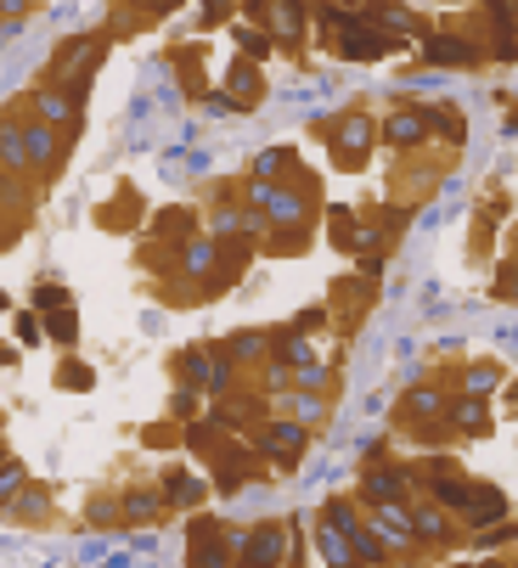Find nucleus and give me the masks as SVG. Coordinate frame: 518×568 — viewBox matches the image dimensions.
I'll return each mask as SVG.
<instances>
[{"mask_svg":"<svg viewBox=\"0 0 518 568\" xmlns=\"http://www.w3.org/2000/svg\"><path fill=\"white\" fill-rule=\"evenodd\" d=\"M214 264H220V243H214V237H186V248H181V264H175V271H181L186 282L209 287Z\"/></svg>","mask_w":518,"mask_h":568,"instance_id":"ddd939ff","label":"nucleus"},{"mask_svg":"<svg viewBox=\"0 0 518 568\" xmlns=\"http://www.w3.org/2000/svg\"><path fill=\"white\" fill-rule=\"evenodd\" d=\"M248 445L266 456V461H276V467H299L305 450H310V428L305 422H266Z\"/></svg>","mask_w":518,"mask_h":568,"instance_id":"7ed1b4c3","label":"nucleus"},{"mask_svg":"<svg viewBox=\"0 0 518 568\" xmlns=\"http://www.w3.org/2000/svg\"><path fill=\"white\" fill-rule=\"evenodd\" d=\"M62 305H74V293H69V287H57V282L35 287V310H40V316H46V310H62Z\"/></svg>","mask_w":518,"mask_h":568,"instance_id":"cd10ccee","label":"nucleus"},{"mask_svg":"<svg viewBox=\"0 0 518 568\" xmlns=\"http://www.w3.org/2000/svg\"><path fill=\"white\" fill-rule=\"evenodd\" d=\"M28 7H35V0H0V17H7V23H17Z\"/></svg>","mask_w":518,"mask_h":568,"instance_id":"72a5a7b5","label":"nucleus"},{"mask_svg":"<svg viewBox=\"0 0 518 568\" xmlns=\"http://www.w3.org/2000/svg\"><path fill=\"white\" fill-rule=\"evenodd\" d=\"M406 467H395V461H378V467H367V501H406Z\"/></svg>","mask_w":518,"mask_h":568,"instance_id":"f3484780","label":"nucleus"},{"mask_svg":"<svg viewBox=\"0 0 518 568\" xmlns=\"http://www.w3.org/2000/svg\"><path fill=\"white\" fill-rule=\"evenodd\" d=\"M451 7H457V0H451Z\"/></svg>","mask_w":518,"mask_h":568,"instance_id":"e433bc0d","label":"nucleus"},{"mask_svg":"<svg viewBox=\"0 0 518 568\" xmlns=\"http://www.w3.org/2000/svg\"><path fill=\"white\" fill-rule=\"evenodd\" d=\"M0 316H7V293H0Z\"/></svg>","mask_w":518,"mask_h":568,"instance_id":"c9c22d12","label":"nucleus"},{"mask_svg":"<svg viewBox=\"0 0 518 568\" xmlns=\"http://www.w3.org/2000/svg\"><path fill=\"white\" fill-rule=\"evenodd\" d=\"M237 7V0H203V28L209 23H225V12H232Z\"/></svg>","mask_w":518,"mask_h":568,"instance_id":"7c9ffc66","label":"nucleus"},{"mask_svg":"<svg viewBox=\"0 0 518 568\" xmlns=\"http://www.w3.org/2000/svg\"><path fill=\"white\" fill-rule=\"evenodd\" d=\"M451 422H457V433H468V440H479V433H491V411H484V394H457L451 399Z\"/></svg>","mask_w":518,"mask_h":568,"instance_id":"2eb2a0df","label":"nucleus"},{"mask_svg":"<svg viewBox=\"0 0 518 568\" xmlns=\"http://www.w3.org/2000/svg\"><path fill=\"white\" fill-rule=\"evenodd\" d=\"M119 513H124V518H136V523H147V518L164 513V495H158V490H130V495L119 501Z\"/></svg>","mask_w":518,"mask_h":568,"instance_id":"4be33fe9","label":"nucleus"},{"mask_svg":"<svg viewBox=\"0 0 518 568\" xmlns=\"http://www.w3.org/2000/svg\"><path fill=\"white\" fill-rule=\"evenodd\" d=\"M434 136V119H429V108H395L383 119V141L388 147H400V152H411V147H423Z\"/></svg>","mask_w":518,"mask_h":568,"instance_id":"0eeeda50","label":"nucleus"},{"mask_svg":"<svg viewBox=\"0 0 518 568\" xmlns=\"http://www.w3.org/2000/svg\"><path fill=\"white\" fill-rule=\"evenodd\" d=\"M158 495H164V507H198L203 501V484L192 473H170L164 484H158Z\"/></svg>","mask_w":518,"mask_h":568,"instance_id":"6ab92c4d","label":"nucleus"},{"mask_svg":"<svg viewBox=\"0 0 518 568\" xmlns=\"http://www.w3.org/2000/svg\"><path fill=\"white\" fill-rule=\"evenodd\" d=\"M232 557H243V563H282V557H287V529H282V523L254 529L248 541L232 546Z\"/></svg>","mask_w":518,"mask_h":568,"instance_id":"f8f14e48","label":"nucleus"},{"mask_svg":"<svg viewBox=\"0 0 518 568\" xmlns=\"http://www.w3.org/2000/svg\"><path fill=\"white\" fill-rule=\"evenodd\" d=\"M287 170H305L299 147H266L254 158V181H287Z\"/></svg>","mask_w":518,"mask_h":568,"instance_id":"a211bd4d","label":"nucleus"},{"mask_svg":"<svg viewBox=\"0 0 518 568\" xmlns=\"http://www.w3.org/2000/svg\"><path fill=\"white\" fill-rule=\"evenodd\" d=\"M57 383H62V388H90L96 378H90V366H74V360H69V366L57 372Z\"/></svg>","mask_w":518,"mask_h":568,"instance_id":"c756f323","label":"nucleus"},{"mask_svg":"<svg viewBox=\"0 0 518 568\" xmlns=\"http://www.w3.org/2000/svg\"><path fill=\"white\" fill-rule=\"evenodd\" d=\"M192 411H198V388L186 383V388L175 394V417H192Z\"/></svg>","mask_w":518,"mask_h":568,"instance_id":"473e14b6","label":"nucleus"},{"mask_svg":"<svg viewBox=\"0 0 518 568\" xmlns=\"http://www.w3.org/2000/svg\"><path fill=\"white\" fill-rule=\"evenodd\" d=\"M372 534L388 546V552H411L417 546V529H411V513L400 501H378V518H372Z\"/></svg>","mask_w":518,"mask_h":568,"instance_id":"1a4fd4ad","label":"nucleus"},{"mask_svg":"<svg viewBox=\"0 0 518 568\" xmlns=\"http://www.w3.org/2000/svg\"><path fill=\"white\" fill-rule=\"evenodd\" d=\"M147 445H152V450H170V445H175V428H170V422H164V428H147Z\"/></svg>","mask_w":518,"mask_h":568,"instance_id":"2f4dec72","label":"nucleus"},{"mask_svg":"<svg viewBox=\"0 0 518 568\" xmlns=\"http://www.w3.org/2000/svg\"><path fill=\"white\" fill-rule=\"evenodd\" d=\"M333 7H344V12H361V0H333Z\"/></svg>","mask_w":518,"mask_h":568,"instance_id":"f704fd0d","label":"nucleus"},{"mask_svg":"<svg viewBox=\"0 0 518 568\" xmlns=\"http://www.w3.org/2000/svg\"><path fill=\"white\" fill-rule=\"evenodd\" d=\"M372 141H378V124L367 113H344L328 124V152L338 170H361V163L372 158Z\"/></svg>","mask_w":518,"mask_h":568,"instance_id":"f03ea898","label":"nucleus"},{"mask_svg":"<svg viewBox=\"0 0 518 568\" xmlns=\"http://www.w3.org/2000/svg\"><path fill=\"white\" fill-rule=\"evenodd\" d=\"M0 170H7V175L28 170V147H23V119L17 113L0 119Z\"/></svg>","mask_w":518,"mask_h":568,"instance_id":"dca6fc26","label":"nucleus"},{"mask_svg":"<svg viewBox=\"0 0 518 568\" xmlns=\"http://www.w3.org/2000/svg\"><path fill=\"white\" fill-rule=\"evenodd\" d=\"M28 119H46V124H57V129H69L74 119H79V96H69L62 85H40L35 96H28Z\"/></svg>","mask_w":518,"mask_h":568,"instance_id":"6e6552de","label":"nucleus"},{"mask_svg":"<svg viewBox=\"0 0 518 568\" xmlns=\"http://www.w3.org/2000/svg\"><path fill=\"white\" fill-rule=\"evenodd\" d=\"M429 490H434V501H440V507H462L473 484H468V479H457V473H445V479H434Z\"/></svg>","mask_w":518,"mask_h":568,"instance_id":"bb28decb","label":"nucleus"},{"mask_svg":"<svg viewBox=\"0 0 518 568\" xmlns=\"http://www.w3.org/2000/svg\"><path fill=\"white\" fill-rule=\"evenodd\" d=\"M417 40H423V57L440 62V69H473L484 57V46L473 35H457V28H434V35H417Z\"/></svg>","mask_w":518,"mask_h":568,"instance_id":"423d86ee","label":"nucleus"},{"mask_svg":"<svg viewBox=\"0 0 518 568\" xmlns=\"http://www.w3.org/2000/svg\"><path fill=\"white\" fill-rule=\"evenodd\" d=\"M12 326H17V338H23L28 349H35V344L46 338V326H40V316H28V310H17V316H12Z\"/></svg>","mask_w":518,"mask_h":568,"instance_id":"c85d7f7f","label":"nucleus"},{"mask_svg":"<svg viewBox=\"0 0 518 568\" xmlns=\"http://www.w3.org/2000/svg\"><path fill=\"white\" fill-rule=\"evenodd\" d=\"M181 378L192 388H209V394H232V360H225V349H186L181 355Z\"/></svg>","mask_w":518,"mask_h":568,"instance_id":"20e7f679","label":"nucleus"},{"mask_svg":"<svg viewBox=\"0 0 518 568\" xmlns=\"http://www.w3.org/2000/svg\"><path fill=\"white\" fill-rule=\"evenodd\" d=\"M237 51H243V57H254V62H266L276 46H271V35H266L259 23H248V28H237Z\"/></svg>","mask_w":518,"mask_h":568,"instance_id":"a878e982","label":"nucleus"},{"mask_svg":"<svg viewBox=\"0 0 518 568\" xmlns=\"http://www.w3.org/2000/svg\"><path fill=\"white\" fill-rule=\"evenodd\" d=\"M102 51H108V40L102 35H85V40H69L57 57H51V85H62L69 96H85V85H90V74H96V62H102Z\"/></svg>","mask_w":518,"mask_h":568,"instance_id":"f257e3e1","label":"nucleus"},{"mask_svg":"<svg viewBox=\"0 0 518 568\" xmlns=\"http://www.w3.org/2000/svg\"><path fill=\"white\" fill-rule=\"evenodd\" d=\"M46 332L57 344H74L79 338V316H74V305H62V310H46Z\"/></svg>","mask_w":518,"mask_h":568,"instance_id":"393cba45","label":"nucleus"},{"mask_svg":"<svg viewBox=\"0 0 518 568\" xmlns=\"http://www.w3.org/2000/svg\"><path fill=\"white\" fill-rule=\"evenodd\" d=\"M225 360L232 366H248V360H266V332H237L232 344H225Z\"/></svg>","mask_w":518,"mask_h":568,"instance_id":"b1692460","label":"nucleus"},{"mask_svg":"<svg viewBox=\"0 0 518 568\" xmlns=\"http://www.w3.org/2000/svg\"><path fill=\"white\" fill-rule=\"evenodd\" d=\"M507 7H513V0H484V12H491V35H496V57L502 62H513V17H507Z\"/></svg>","mask_w":518,"mask_h":568,"instance_id":"aec40b11","label":"nucleus"},{"mask_svg":"<svg viewBox=\"0 0 518 568\" xmlns=\"http://www.w3.org/2000/svg\"><path fill=\"white\" fill-rule=\"evenodd\" d=\"M462 513H468V523H473V529H491V523H502V518H507V495H502V490H491V484H473V490H468V501H462Z\"/></svg>","mask_w":518,"mask_h":568,"instance_id":"4468645a","label":"nucleus"},{"mask_svg":"<svg viewBox=\"0 0 518 568\" xmlns=\"http://www.w3.org/2000/svg\"><path fill=\"white\" fill-rule=\"evenodd\" d=\"M411 529H417V541H445V534H451V518L440 513V507H411Z\"/></svg>","mask_w":518,"mask_h":568,"instance_id":"5701e85b","label":"nucleus"},{"mask_svg":"<svg viewBox=\"0 0 518 568\" xmlns=\"http://www.w3.org/2000/svg\"><path fill=\"white\" fill-rule=\"evenodd\" d=\"M186 445H192V456L209 461V456L225 445V422H214V417H209V422H192V428H186Z\"/></svg>","mask_w":518,"mask_h":568,"instance_id":"412c9836","label":"nucleus"},{"mask_svg":"<svg viewBox=\"0 0 518 568\" xmlns=\"http://www.w3.org/2000/svg\"><path fill=\"white\" fill-rule=\"evenodd\" d=\"M23 147H28V170H57L62 129L46 124V119H28V124H23Z\"/></svg>","mask_w":518,"mask_h":568,"instance_id":"9b49d317","label":"nucleus"},{"mask_svg":"<svg viewBox=\"0 0 518 568\" xmlns=\"http://www.w3.org/2000/svg\"><path fill=\"white\" fill-rule=\"evenodd\" d=\"M254 23L271 35V46H305V0H266Z\"/></svg>","mask_w":518,"mask_h":568,"instance_id":"39448f33","label":"nucleus"},{"mask_svg":"<svg viewBox=\"0 0 518 568\" xmlns=\"http://www.w3.org/2000/svg\"><path fill=\"white\" fill-rule=\"evenodd\" d=\"M225 102H232V108H259V102H266V79H259V62L254 57H237L232 62V74H225Z\"/></svg>","mask_w":518,"mask_h":568,"instance_id":"9d476101","label":"nucleus"}]
</instances>
